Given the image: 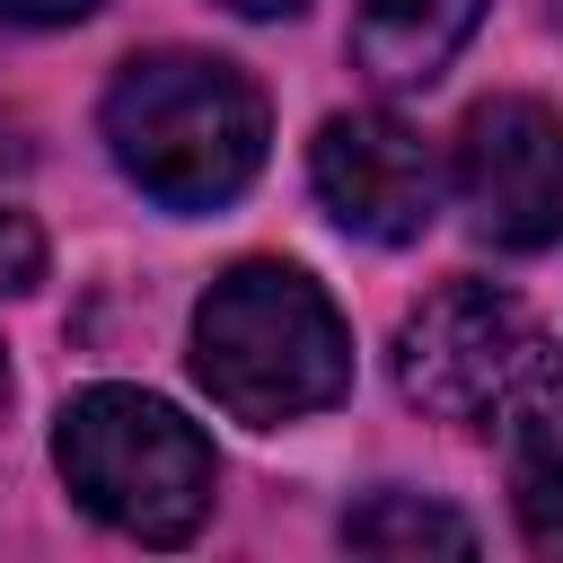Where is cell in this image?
Returning <instances> with one entry per match:
<instances>
[{"label": "cell", "mask_w": 563, "mask_h": 563, "mask_svg": "<svg viewBox=\"0 0 563 563\" xmlns=\"http://www.w3.org/2000/svg\"><path fill=\"white\" fill-rule=\"evenodd\" d=\"M114 167L167 211H220L264 167V97L220 53H150L106 88Z\"/></svg>", "instance_id": "cell-1"}, {"label": "cell", "mask_w": 563, "mask_h": 563, "mask_svg": "<svg viewBox=\"0 0 563 563\" xmlns=\"http://www.w3.org/2000/svg\"><path fill=\"white\" fill-rule=\"evenodd\" d=\"M194 378L238 422H299L352 387V334L299 264H238L194 308Z\"/></svg>", "instance_id": "cell-2"}, {"label": "cell", "mask_w": 563, "mask_h": 563, "mask_svg": "<svg viewBox=\"0 0 563 563\" xmlns=\"http://www.w3.org/2000/svg\"><path fill=\"white\" fill-rule=\"evenodd\" d=\"M396 387L457 431H528L563 413V352L510 290L449 282L396 325Z\"/></svg>", "instance_id": "cell-3"}, {"label": "cell", "mask_w": 563, "mask_h": 563, "mask_svg": "<svg viewBox=\"0 0 563 563\" xmlns=\"http://www.w3.org/2000/svg\"><path fill=\"white\" fill-rule=\"evenodd\" d=\"M53 466L88 519H106L141 545H185L211 510V440L141 387L70 396L53 422Z\"/></svg>", "instance_id": "cell-4"}, {"label": "cell", "mask_w": 563, "mask_h": 563, "mask_svg": "<svg viewBox=\"0 0 563 563\" xmlns=\"http://www.w3.org/2000/svg\"><path fill=\"white\" fill-rule=\"evenodd\" d=\"M457 202L475 238L537 255L563 238V114L537 97H484L457 132Z\"/></svg>", "instance_id": "cell-5"}, {"label": "cell", "mask_w": 563, "mask_h": 563, "mask_svg": "<svg viewBox=\"0 0 563 563\" xmlns=\"http://www.w3.org/2000/svg\"><path fill=\"white\" fill-rule=\"evenodd\" d=\"M308 176H317V202L369 246H405L440 211V158L396 114H334L308 150Z\"/></svg>", "instance_id": "cell-6"}, {"label": "cell", "mask_w": 563, "mask_h": 563, "mask_svg": "<svg viewBox=\"0 0 563 563\" xmlns=\"http://www.w3.org/2000/svg\"><path fill=\"white\" fill-rule=\"evenodd\" d=\"M484 0H361L352 18V62L378 79V88H431L457 44L475 35Z\"/></svg>", "instance_id": "cell-7"}, {"label": "cell", "mask_w": 563, "mask_h": 563, "mask_svg": "<svg viewBox=\"0 0 563 563\" xmlns=\"http://www.w3.org/2000/svg\"><path fill=\"white\" fill-rule=\"evenodd\" d=\"M343 545L352 554H475V528L422 493H369L343 519Z\"/></svg>", "instance_id": "cell-8"}, {"label": "cell", "mask_w": 563, "mask_h": 563, "mask_svg": "<svg viewBox=\"0 0 563 563\" xmlns=\"http://www.w3.org/2000/svg\"><path fill=\"white\" fill-rule=\"evenodd\" d=\"M510 501H519L528 545H537V554H563V422H537V431L519 440Z\"/></svg>", "instance_id": "cell-9"}, {"label": "cell", "mask_w": 563, "mask_h": 563, "mask_svg": "<svg viewBox=\"0 0 563 563\" xmlns=\"http://www.w3.org/2000/svg\"><path fill=\"white\" fill-rule=\"evenodd\" d=\"M44 282V229L26 211H0V290H35Z\"/></svg>", "instance_id": "cell-10"}, {"label": "cell", "mask_w": 563, "mask_h": 563, "mask_svg": "<svg viewBox=\"0 0 563 563\" xmlns=\"http://www.w3.org/2000/svg\"><path fill=\"white\" fill-rule=\"evenodd\" d=\"M97 0H0V18H18V26H70V18H88Z\"/></svg>", "instance_id": "cell-11"}, {"label": "cell", "mask_w": 563, "mask_h": 563, "mask_svg": "<svg viewBox=\"0 0 563 563\" xmlns=\"http://www.w3.org/2000/svg\"><path fill=\"white\" fill-rule=\"evenodd\" d=\"M238 18H290V9H308V0H229Z\"/></svg>", "instance_id": "cell-12"}, {"label": "cell", "mask_w": 563, "mask_h": 563, "mask_svg": "<svg viewBox=\"0 0 563 563\" xmlns=\"http://www.w3.org/2000/svg\"><path fill=\"white\" fill-rule=\"evenodd\" d=\"M0 405H9V361H0Z\"/></svg>", "instance_id": "cell-13"}]
</instances>
